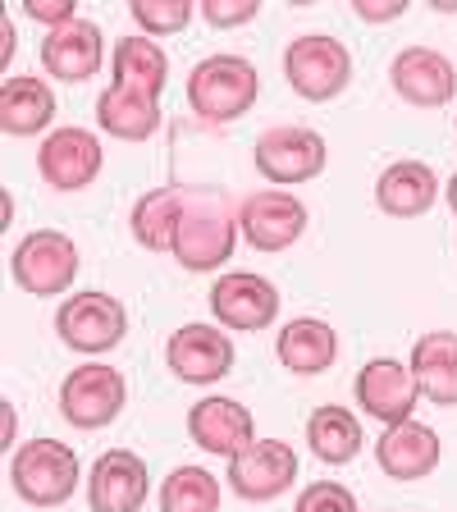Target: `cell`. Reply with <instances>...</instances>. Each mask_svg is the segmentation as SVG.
<instances>
[{"label": "cell", "instance_id": "obj_20", "mask_svg": "<svg viewBox=\"0 0 457 512\" xmlns=\"http://www.w3.org/2000/svg\"><path fill=\"white\" fill-rule=\"evenodd\" d=\"M439 192H444V183L426 160H394L375 179V206L384 215H394V220H416V215H426L435 206Z\"/></svg>", "mask_w": 457, "mask_h": 512}, {"label": "cell", "instance_id": "obj_7", "mask_svg": "<svg viewBox=\"0 0 457 512\" xmlns=\"http://www.w3.org/2000/svg\"><path fill=\"white\" fill-rule=\"evenodd\" d=\"M325 160H330V147H325V138L307 124H275V128H266L252 147L256 174L279 183V188L316 179V174L325 170Z\"/></svg>", "mask_w": 457, "mask_h": 512}, {"label": "cell", "instance_id": "obj_30", "mask_svg": "<svg viewBox=\"0 0 457 512\" xmlns=\"http://www.w3.org/2000/svg\"><path fill=\"white\" fill-rule=\"evenodd\" d=\"M293 512H357V494L348 485H339V480H311L298 494Z\"/></svg>", "mask_w": 457, "mask_h": 512}, {"label": "cell", "instance_id": "obj_31", "mask_svg": "<svg viewBox=\"0 0 457 512\" xmlns=\"http://www.w3.org/2000/svg\"><path fill=\"white\" fill-rule=\"evenodd\" d=\"M256 14H261L256 0H202V19L211 23V28H243Z\"/></svg>", "mask_w": 457, "mask_h": 512}, {"label": "cell", "instance_id": "obj_37", "mask_svg": "<svg viewBox=\"0 0 457 512\" xmlns=\"http://www.w3.org/2000/svg\"><path fill=\"white\" fill-rule=\"evenodd\" d=\"M384 512H394V508H384Z\"/></svg>", "mask_w": 457, "mask_h": 512}, {"label": "cell", "instance_id": "obj_3", "mask_svg": "<svg viewBox=\"0 0 457 512\" xmlns=\"http://www.w3.org/2000/svg\"><path fill=\"white\" fill-rule=\"evenodd\" d=\"M83 467H78V453L60 439L42 435L28 439V444L14 448L10 458V485L28 508H60V503L74 499Z\"/></svg>", "mask_w": 457, "mask_h": 512}, {"label": "cell", "instance_id": "obj_24", "mask_svg": "<svg viewBox=\"0 0 457 512\" xmlns=\"http://www.w3.org/2000/svg\"><path fill=\"white\" fill-rule=\"evenodd\" d=\"M407 366H412L416 384H421V398H430L435 407H457V334L453 330L421 334Z\"/></svg>", "mask_w": 457, "mask_h": 512}, {"label": "cell", "instance_id": "obj_27", "mask_svg": "<svg viewBox=\"0 0 457 512\" xmlns=\"http://www.w3.org/2000/svg\"><path fill=\"white\" fill-rule=\"evenodd\" d=\"M179 220H183V192L179 188H151L138 197L133 215H128V229L147 252H174V238H179Z\"/></svg>", "mask_w": 457, "mask_h": 512}, {"label": "cell", "instance_id": "obj_23", "mask_svg": "<svg viewBox=\"0 0 457 512\" xmlns=\"http://www.w3.org/2000/svg\"><path fill=\"white\" fill-rule=\"evenodd\" d=\"M96 119L106 128L110 138L119 142H147L160 133V101L138 87L110 83L106 92L96 96Z\"/></svg>", "mask_w": 457, "mask_h": 512}, {"label": "cell", "instance_id": "obj_26", "mask_svg": "<svg viewBox=\"0 0 457 512\" xmlns=\"http://www.w3.org/2000/svg\"><path fill=\"white\" fill-rule=\"evenodd\" d=\"M110 69H115V83L138 87V92L156 96L170 83V55L160 51V42H151L147 32H133V37H119L115 51H110Z\"/></svg>", "mask_w": 457, "mask_h": 512}, {"label": "cell", "instance_id": "obj_29", "mask_svg": "<svg viewBox=\"0 0 457 512\" xmlns=\"http://www.w3.org/2000/svg\"><path fill=\"white\" fill-rule=\"evenodd\" d=\"M128 14L147 37H170L192 23V0H133Z\"/></svg>", "mask_w": 457, "mask_h": 512}, {"label": "cell", "instance_id": "obj_9", "mask_svg": "<svg viewBox=\"0 0 457 512\" xmlns=\"http://www.w3.org/2000/svg\"><path fill=\"white\" fill-rule=\"evenodd\" d=\"M211 316L224 330L256 334L270 330L279 316V288L275 279L256 275V270H224L211 284Z\"/></svg>", "mask_w": 457, "mask_h": 512}, {"label": "cell", "instance_id": "obj_1", "mask_svg": "<svg viewBox=\"0 0 457 512\" xmlns=\"http://www.w3.org/2000/svg\"><path fill=\"white\" fill-rule=\"evenodd\" d=\"M238 211L229 206L220 188H197L183 192V220H179V238H174V261L183 270L211 275L220 270L238 247Z\"/></svg>", "mask_w": 457, "mask_h": 512}, {"label": "cell", "instance_id": "obj_22", "mask_svg": "<svg viewBox=\"0 0 457 512\" xmlns=\"http://www.w3.org/2000/svg\"><path fill=\"white\" fill-rule=\"evenodd\" d=\"M55 119V92L46 78L32 74H10L0 83V128L10 138H32L46 133Z\"/></svg>", "mask_w": 457, "mask_h": 512}, {"label": "cell", "instance_id": "obj_28", "mask_svg": "<svg viewBox=\"0 0 457 512\" xmlns=\"http://www.w3.org/2000/svg\"><path fill=\"white\" fill-rule=\"evenodd\" d=\"M160 512H220V480L206 467H174L160 480Z\"/></svg>", "mask_w": 457, "mask_h": 512}, {"label": "cell", "instance_id": "obj_12", "mask_svg": "<svg viewBox=\"0 0 457 512\" xmlns=\"http://www.w3.org/2000/svg\"><path fill=\"white\" fill-rule=\"evenodd\" d=\"M224 480H229V490H234L238 499L270 503L298 480V453H293V444H284V439H256V444H247L243 453L229 458Z\"/></svg>", "mask_w": 457, "mask_h": 512}, {"label": "cell", "instance_id": "obj_10", "mask_svg": "<svg viewBox=\"0 0 457 512\" xmlns=\"http://www.w3.org/2000/svg\"><path fill=\"white\" fill-rule=\"evenodd\" d=\"M238 229H243L247 247H256V252H284L307 234V206L288 188H261L252 197H243Z\"/></svg>", "mask_w": 457, "mask_h": 512}, {"label": "cell", "instance_id": "obj_8", "mask_svg": "<svg viewBox=\"0 0 457 512\" xmlns=\"http://www.w3.org/2000/svg\"><path fill=\"white\" fill-rule=\"evenodd\" d=\"M128 403V380L124 371L106 362H83L64 375L60 384V416L78 430H101L110 426Z\"/></svg>", "mask_w": 457, "mask_h": 512}, {"label": "cell", "instance_id": "obj_6", "mask_svg": "<svg viewBox=\"0 0 457 512\" xmlns=\"http://www.w3.org/2000/svg\"><path fill=\"white\" fill-rule=\"evenodd\" d=\"M55 334H60L64 348L83 352V357H101V352L119 348L128 334V311L115 293H101V288H83V293H69L55 311Z\"/></svg>", "mask_w": 457, "mask_h": 512}, {"label": "cell", "instance_id": "obj_5", "mask_svg": "<svg viewBox=\"0 0 457 512\" xmlns=\"http://www.w3.org/2000/svg\"><path fill=\"white\" fill-rule=\"evenodd\" d=\"M78 243L60 229H32L10 252V275L28 298H64L78 279Z\"/></svg>", "mask_w": 457, "mask_h": 512}, {"label": "cell", "instance_id": "obj_35", "mask_svg": "<svg viewBox=\"0 0 457 512\" xmlns=\"http://www.w3.org/2000/svg\"><path fill=\"white\" fill-rule=\"evenodd\" d=\"M5 407V444H14V403H0Z\"/></svg>", "mask_w": 457, "mask_h": 512}, {"label": "cell", "instance_id": "obj_15", "mask_svg": "<svg viewBox=\"0 0 457 512\" xmlns=\"http://www.w3.org/2000/svg\"><path fill=\"white\" fill-rule=\"evenodd\" d=\"M389 83L416 110H439L457 96V69L435 46H403L389 64Z\"/></svg>", "mask_w": 457, "mask_h": 512}, {"label": "cell", "instance_id": "obj_13", "mask_svg": "<svg viewBox=\"0 0 457 512\" xmlns=\"http://www.w3.org/2000/svg\"><path fill=\"white\" fill-rule=\"evenodd\" d=\"M352 394H357V407L375 416L380 426H398V421H412V407L421 403V384H416L412 366L398 357H371L352 380Z\"/></svg>", "mask_w": 457, "mask_h": 512}, {"label": "cell", "instance_id": "obj_17", "mask_svg": "<svg viewBox=\"0 0 457 512\" xmlns=\"http://www.w3.org/2000/svg\"><path fill=\"white\" fill-rule=\"evenodd\" d=\"M188 439L202 448V453L234 458V453H243L247 444H256V421L238 398L211 394V398H197V403L188 407Z\"/></svg>", "mask_w": 457, "mask_h": 512}, {"label": "cell", "instance_id": "obj_36", "mask_svg": "<svg viewBox=\"0 0 457 512\" xmlns=\"http://www.w3.org/2000/svg\"><path fill=\"white\" fill-rule=\"evenodd\" d=\"M444 197H448V211H453V215H457V174H453V179H448V183H444Z\"/></svg>", "mask_w": 457, "mask_h": 512}, {"label": "cell", "instance_id": "obj_11", "mask_svg": "<svg viewBox=\"0 0 457 512\" xmlns=\"http://www.w3.org/2000/svg\"><path fill=\"white\" fill-rule=\"evenodd\" d=\"M101 165H106V151H101V138H96L92 128L64 124V128H55V133H46L42 147H37V174H42L55 192L92 188Z\"/></svg>", "mask_w": 457, "mask_h": 512}, {"label": "cell", "instance_id": "obj_21", "mask_svg": "<svg viewBox=\"0 0 457 512\" xmlns=\"http://www.w3.org/2000/svg\"><path fill=\"white\" fill-rule=\"evenodd\" d=\"M275 352H279V362H284V371L320 375V371H330V366L339 362V334H334L330 320L298 316L275 334Z\"/></svg>", "mask_w": 457, "mask_h": 512}, {"label": "cell", "instance_id": "obj_18", "mask_svg": "<svg viewBox=\"0 0 457 512\" xmlns=\"http://www.w3.org/2000/svg\"><path fill=\"white\" fill-rule=\"evenodd\" d=\"M101 60H106V42H101V28L87 19H74L64 28L46 32L42 37V69L60 83H87V78L101 74Z\"/></svg>", "mask_w": 457, "mask_h": 512}, {"label": "cell", "instance_id": "obj_2", "mask_svg": "<svg viewBox=\"0 0 457 512\" xmlns=\"http://www.w3.org/2000/svg\"><path fill=\"white\" fill-rule=\"evenodd\" d=\"M261 96V74L247 55H206L192 64L188 74V106L192 115H202L206 124H234Z\"/></svg>", "mask_w": 457, "mask_h": 512}, {"label": "cell", "instance_id": "obj_19", "mask_svg": "<svg viewBox=\"0 0 457 512\" xmlns=\"http://www.w3.org/2000/svg\"><path fill=\"white\" fill-rule=\"evenodd\" d=\"M439 458H444V444L421 421L384 426V435L375 439V462H380V471L389 480H426L439 467Z\"/></svg>", "mask_w": 457, "mask_h": 512}, {"label": "cell", "instance_id": "obj_32", "mask_svg": "<svg viewBox=\"0 0 457 512\" xmlns=\"http://www.w3.org/2000/svg\"><path fill=\"white\" fill-rule=\"evenodd\" d=\"M78 5L74 0H23V14H28L32 23H46V32L64 28V23H74L78 19Z\"/></svg>", "mask_w": 457, "mask_h": 512}, {"label": "cell", "instance_id": "obj_34", "mask_svg": "<svg viewBox=\"0 0 457 512\" xmlns=\"http://www.w3.org/2000/svg\"><path fill=\"white\" fill-rule=\"evenodd\" d=\"M0 37H5V42H0V64H10V55H14V23H10V19H5Z\"/></svg>", "mask_w": 457, "mask_h": 512}, {"label": "cell", "instance_id": "obj_16", "mask_svg": "<svg viewBox=\"0 0 457 512\" xmlns=\"http://www.w3.org/2000/svg\"><path fill=\"white\" fill-rule=\"evenodd\" d=\"M147 494V462L133 448H106L92 462V476H87V508L92 512H142Z\"/></svg>", "mask_w": 457, "mask_h": 512}, {"label": "cell", "instance_id": "obj_4", "mask_svg": "<svg viewBox=\"0 0 457 512\" xmlns=\"http://www.w3.org/2000/svg\"><path fill=\"white\" fill-rule=\"evenodd\" d=\"M284 78L302 101H334L352 83V51L330 32H302L284 51Z\"/></svg>", "mask_w": 457, "mask_h": 512}, {"label": "cell", "instance_id": "obj_14", "mask_svg": "<svg viewBox=\"0 0 457 512\" xmlns=\"http://www.w3.org/2000/svg\"><path fill=\"white\" fill-rule=\"evenodd\" d=\"M234 339L220 330V325H206V320H188L170 334L165 343V362L179 375L183 384H215L234 371Z\"/></svg>", "mask_w": 457, "mask_h": 512}, {"label": "cell", "instance_id": "obj_33", "mask_svg": "<svg viewBox=\"0 0 457 512\" xmlns=\"http://www.w3.org/2000/svg\"><path fill=\"white\" fill-rule=\"evenodd\" d=\"M352 10H357V19H366V23H394L407 14V0H357Z\"/></svg>", "mask_w": 457, "mask_h": 512}, {"label": "cell", "instance_id": "obj_25", "mask_svg": "<svg viewBox=\"0 0 457 512\" xmlns=\"http://www.w3.org/2000/svg\"><path fill=\"white\" fill-rule=\"evenodd\" d=\"M307 444L325 467H348L357 453H362V421L352 416V407L325 403L307 416Z\"/></svg>", "mask_w": 457, "mask_h": 512}]
</instances>
